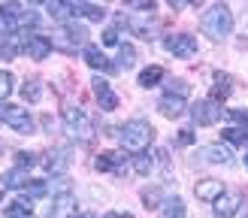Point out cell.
<instances>
[{
    "mask_svg": "<svg viewBox=\"0 0 248 218\" xmlns=\"http://www.w3.org/2000/svg\"><path fill=\"white\" fill-rule=\"evenodd\" d=\"M91 91H94V100L100 103V109H103V112H112V109H118V94L112 91V85H109L106 79L94 76V82H91Z\"/></svg>",
    "mask_w": 248,
    "mask_h": 218,
    "instance_id": "9c48e42d",
    "label": "cell"
},
{
    "mask_svg": "<svg viewBox=\"0 0 248 218\" xmlns=\"http://www.w3.org/2000/svg\"><path fill=\"white\" fill-rule=\"evenodd\" d=\"M0 121L3 125H9L16 133H33V115L28 112V109H21V106H12V103H0Z\"/></svg>",
    "mask_w": 248,
    "mask_h": 218,
    "instance_id": "5b68a950",
    "label": "cell"
},
{
    "mask_svg": "<svg viewBox=\"0 0 248 218\" xmlns=\"http://www.w3.org/2000/svg\"><path fill=\"white\" fill-rule=\"evenodd\" d=\"M6 218H33V206L31 200H12L6 209H3Z\"/></svg>",
    "mask_w": 248,
    "mask_h": 218,
    "instance_id": "44dd1931",
    "label": "cell"
},
{
    "mask_svg": "<svg viewBox=\"0 0 248 218\" xmlns=\"http://www.w3.org/2000/svg\"><path fill=\"white\" fill-rule=\"evenodd\" d=\"M103 218H133V215H127V212H106Z\"/></svg>",
    "mask_w": 248,
    "mask_h": 218,
    "instance_id": "f35d334b",
    "label": "cell"
},
{
    "mask_svg": "<svg viewBox=\"0 0 248 218\" xmlns=\"http://www.w3.org/2000/svg\"><path fill=\"white\" fill-rule=\"evenodd\" d=\"M200 28H203L206 36H212V40H224V36L233 31V12H230V6H224V3L209 6L203 12V18H200Z\"/></svg>",
    "mask_w": 248,
    "mask_h": 218,
    "instance_id": "6da1fadb",
    "label": "cell"
},
{
    "mask_svg": "<svg viewBox=\"0 0 248 218\" xmlns=\"http://www.w3.org/2000/svg\"><path fill=\"white\" fill-rule=\"evenodd\" d=\"M24 191H28V197H46L48 185L46 182H31V185H24Z\"/></svg>",
    "mask_w": 248,
    "mask_h": 218,
    "instance_id": "d6a6232c",
    "label": "cell"
},
{
    "mask_svg": "<svg viewBox=\"0 0 248 218\" xmlns=\"http://www.w3.org/2000/svg\"><path fill=\"white\" fill-rule=\"evenodd\" d=\"M160 212H164V218H185L182 197H167L164 203H160Z\"/></svg>",
    "mask_w": 248,
    "mask_h": 218,
    "instance_id": "603a6c76",
    "label": "cell"
},
{
    "mask_svg": "<svg viewBox=\"0 0 248 218\" xmlns=\"http://www.w3.org/2000/svg\"><path fill=\"white\" fill-rule=\"evenodd\" d=\"M142 203L148 206V209L160 206V203H164V197H160V188H145V191H142Z\"/></svg>",
    "mask_w": 248,
    "mask_h": 218,
    "instance_id": "4dcf8cb0",
    "label": "cell"
},
{
    "mask_svg": "<svg viewBox=\"0 0 248 218\" xmlns=\"http://www.w3.org/2000/svg\"><path fill=\"white\" fill-rule=\"evenodd\" d=\"M239 206H242V194H221V197L215 200V215L218 218H233L239 212Z\"/></svg>",
    "mask_w": 248,
    "mask_h": 218,
    "instance_id": "4fadbf2b",
    "label": "cell"
},
{
    "mask_svg": "<svg viewBox=\"0 0 248 218\" xmlns=\"http://www.w3.org/2000/svg\"><path fill=\"white\" fill-rule=\"evenodd\" d=\"M230 97V76H224V73H215V91H212V100H227Z\"/></svg>",
    "mask_w": 248,
    "mask_h": 218,
    "instance_id": "484cf974",
    "label": "cell"
},
{
    "mask_svg": "<svg viewBox=\"0 0 248 218\" xmlns=\"http://www.w3.org/2000/svg\"><path fill=\"white\" fill-rule=\"evenodd\" d=\"M200 157H203V161H209V164H230L233 161L230 149H224V145H203Z\"/></svg>",
    "mask_w": 248,
    "mask_h": 218,
    "instance_id": "ac0fdd59",
    "label": "cell"
},
{
    "mask_svg": "<svg viewBox=\"0 0 248 218\" xmlns=\"http://www.w3.org/2000/svg\"><path fill=\"white\" fill-rule=\"evenodd\" d=\"M73 215V194L70 191H61L58 197L52 200V209H48L46 218H70Z\"/></svg>",
    "mask_w": 248,
    "mask_h": 218,
    "instance_id": "9a60e30c",
    "label": "cell"
},
{
    "mask_svg": "<svg viewBox=\"0 0 248 218\" xmlns=\"http://www.w3.org/2000/svg\"><path fill=\"white\" fill-rule=\"evenodd\" d=\"M133 170H136V176H148L155 170V157L148 155V152H136L133 157Z\"/></svg>",
    "mask_w": 248,
    "mask_h": 218,
    "instance_id": "d4e9b609",
    "label": "cell"
},
{
    "mask_svg": "<svg viewBox=\"0 0 248 218\" xmlns=\"http://www.w3.org/2000/svg\"><path fill=\"white\" fill-rule=\"evenodd\" d=\"M191 118H194V125H200V127L215 125V121L221 118V103H215V100H200V103H194V106H191Z\"/></svg>",
    "mask_w": 248,
    "mask_h": 218,
    "instance_id": "ba28073f",
    "label": "cell"
},
{
    "mask_svg": "<svg viewBox=\"0 0 248 218\" xmlns=\"http://www.w3.org/2000/svg\"><path fill=\"white\" fill-rule=\"evenodd\" d=\"M33 164H36V155H31V152H18L16 155V167L24 170V167H33Z\"/></svg>",
    "mask_w": 248,
    "mask_h": 218,
    "instance_id": "e575fe53",
    "label": "cell"
},
{
    "mask_svg": "<svg viewBox=\"0 0 248 218\" xmlns=\"http://www.w3.org/2000/svg\"><path fill=\"white\" fill-rule=\"evenodd\" d=\"M118 64H121L124 70L136 64V48H133V46H127V43H121V46H118Z\"/></svg>",
    "mask_w": 248,
    "mask_h": 218,
    "instance_id": "83f0119b",
    "label": "cell"
},
{
    "mask_svg": "<svg viewBox=\"0 0 248 218\" xmlns=\"http://www.w3.org/2000/svg\"><path fill=\"white\" fill-rule=\"evenodd\" d=\"M160 79H164V70H160V67H145L140 73V85H142V88H155Z\"/></svg>",
    "mask_w": 248,
    "mask_h": 218,
    "instance_id": "4316f807",
    "label": "cell"
},
{
    "mask_svg": "<svg viewBox=\"0 0 248 218\" xmlns=\"http://www.w3.org/2000/svg\"><path fill=\"white\" fill-rule=\"evenodd\" d=\"M52 40V48H61V52H67V55H73L76 48L82 46H88V31L82 28V24H76V21H70V24H61V28L48 36Z\"/></svg>",
    "mask_w": 248,
    "mask_h": 218,
    "instance_id": "277c9868",
    "label": "cell"
},
{
    "mask_svg": "<svg viewBox=\"0 0 248 218\" xmlns=\"http://www.w3.org/2000/svg\"><path fill=\"white\" fill-rule=\"evenodd\" d=\"M194 142V133L191 130H179V145H191Z\"/></svg>",
    "mask_w": 248,
    "mask_h": 218,
    "instance_id": "74e56055",
    "label": "cell"
},
{
    "mask_svg": "<svg viewBox=\"0 0 248 218\" xmlns=\"http://www.w3.org/2000/svg\"><path fill=\"white\" fill-rule=\"evenodd\" d=\"M103 43H106V46H121V43H118V31H115V28H106V31H103Z\"/></svg>",
    "mask_w": 248,
    "mask_h": 218,
    "instance_id": "8d00e7d4",
    "label": "cell"
},
{
    "mask_svg": "<svg viewBox=\"0 0 248 218\" xmlns=\"http://www.w3.org/2000/svg\"><path fill=\"white\" fill-rule=\"evenodd\" d=\"M124 164H127V155H124V152H103L94 161V167L100 170V173H112V170H121Z\"/></svg>",
    "mask_w": 248,
    "mask_h": 218,
    "instance_id": "5bb4252c",
    "label": "cell"
},
{
    "mask_svg": "<svg viewBox=\"0 0 248 218\" xmlns=\"http://www.w3.org/2000/svg\"><path fill=\"white\" fill-rule=\"evenodd\" d=\"M21 52H28L31 61H46L52 55V40L43 33H24L21 36Z\"/></svg>",
    "mask_w": 248,
    "mask_h": 218,
    "instance_id": "8992f818",
    "label": "cell"
},
{
    "mask_svg": "<svg viewBox=\"0 0 248 218\" xmlns=\"http://www.w3.org/2000/svg\"><path fill=\"white\" fill-rule=\"evenodd\" d=\"M9 94H12V73L0 70V100H6Z\"/></svg>",
    "mask_w": 248,
    "mask_h": 218,
    "instance_id": "1f68e13d",
    "label": "cell"
},
{
    "mask_svg": "<svg viewBox=\"0 0 248 218\" xmlns=\"http://www.w3.org/2000/svg\"><path fill=\"white\" fill-rule=\"evenodd\" d=\"M157 109H160V115H167V118H179L185 112V100L182 97H172V94H164L157 100Z\"/></svg>",
    "mask_w": 248,
    "mask_h": 218,
    "instance_id": "e0dca14e",
    "label": "cell"
},
{
    "mask_svg": "<svg viewBox=\"0 0 248 218\" xmlns=\"http://www.w3.org/2000/svg\"><path fill=\"white\" fill-rule=\"evenodd\" d=\"M70 16L73 18L85 16V18H91V21H103L106 18V9L97 6V3H70Z\"/></svg>",
    "mask_w": 248,
    "mask_h": 218,
    "instance_id": "2e32d148",
    "label": "cell"
},
{
    "mask_svg": "<svg viewBox=\"0 0 248 218\" xmlns=\"http://www.w3.org/2000/svg\"><path fill=\"white\" fill-rule=\"evenodd\" d=\"M118 140H121L124 149H130V152H145V145L155 140V127L148 125L145 118H133L118 130Z\"/></svg>",
    "mask_w": 248,
    "mask_h": 218,
    "instance_id": "3957f363",
    "label": "cell"
},
{
    "mask_svg": "<svg viewBox=\"0 0 248 218\" xmlns=\"http://www.w3.org/2000/svg\"><path fill=\"white\" fill-rule=\"evenodd\" d=\"M21 97H24L28 103H40V100H43V85H40V79L24 82V85H21Z\"/></svg>",
    "mask_w": 248,
    "mask_h": 218,
    "instance_id": "cb8c5ba5",
    "label": "cell"
},
{
    "mask_svg": "<svg viewBox=\"0 0 248 218\" xmlns=\"http://www.w3.org/2000/svg\"><path fill=\"white\" fill-rule=\"evenodd\" d=\"M61 121H64V127H67V133L73 140H79V142H91L94 140V125H91V118L85 115L82 106L67 103L61 109Z\"/></svg>",
    "mask_w": 248,
    "mask_h": 218,
    "instance_id": "7a4b0ae2",
    "label": "cell"
},
{
    "mask_svg": "<svg viewBox=\"0 0 248 218\" xmlns=\"http://www.w3.org/2000/svg\"><path fill=\"white\" fill-rule=\"evenodd\" d=\"M227 115L233 121H239V125H248V109H227Z\"/></svg>",
    "mask_w": 248,
    "mask_h": 218,
    "instance_id": "d590c367",
    "label": "cell"
},
{
    "mask_svg": "<svg viewBox=\"0 0 248 218\" xmlns=\"http://www.w3.org/2000/svg\"><path fill=\"white\" fill-rule=\"evenodd\" d=\"M70 218H97L94 212H76V215H70Z\"/></svg>",
    "mask_w": 248,
    "mask_h": 218,
    "instance_id": "ab89813d",
    "label": "cell"
},
{
    "mask_svg": "<svg viewBox=\"0 0 248 218\" xmlns=\"http://www.w3.org/2000/svg\"><path fill=\"white\" fill-rule=\"evenodd\" d=\"M18 52H21V33L3 36V43H0V58H3V61H12Z\"/></svg>",
    "mask_w": 248,
    "mask_h": 218,
    "instance_id": "7402d4cb",
    "label": "cell"
},
{
    "mask_svg": "<svg viewBox=\"0 0 248 218\" xmlns=\"http://www.w3.org/2000/svg\"><path fill=\"white\" fill-rule=\"evenodd\" d=\"M188 85H185L182 79H176V82H170V88H167V94H172V97H182V100H185V97H188Z\"/></svg>",
    "mask_w": 248,
    "mask_h": 218,
    "instance_id": "836d02e7",
    "label": "cell"
},
{
    "mask_svg": "<svg viewBox=\"0 0 248 218\" xmlns=\"http://www.w3.org/2000/svg\"><path fill=\"white\" fill-rule=\"evenodd\" d=\"M127 28H130L136 36H142V40H155V36H157V21L152 18V12L130 16V18H127Z\"/></svg>",
    "mask_w": 248,
    "mask_h": 218,
    "instance_id": "30bf717a",
    "label": "cell"
},
{
    "mask_svg": "<svg viewBox=\"0 0 248 218\" xmlns=\"http://www.w3.org/2000/svg\"><path fill=\"white\" fill-rule=\"evenodd\" d=\"M43 167H46L52 176H61V173H64V170L70 167V161H67V155H64V152H52V155H46Z\"/></svg>",
    "mask_w": 248,
    "mask_h": 218,
    "instance_id": "ffe728a7",
    "label": "cell"
},
{
    "mask_svg": "<svg viewBox=\"0 0 248 218\" xmlns=\"http://www.w3.org/2000/svg\"><path fill=\"white\" fill-rule=\"evenodd\" d=\"M0 200H3V191H0Z\"/></svg>",
    "mask_w": 248,
    "mask_h": 218,
    "instance_id": "b9f144b4",
    "label": "cell"
},
{
    "mask_svg": "<svg viewBox=\"0 0 248 218\" xmlns=\"http://www.w3.org/2000/svg\"><path fill=\"white\" fill-rule=\"evenodd\" d=\"M221 137H224L227 142H233V145H242V142H248V130H242V127H224V130H221Z\"/></svg>",
    "mask_w": 248,
    "mask_h": 218,
    "instance_id": "f1b7e54d",
    "label": "cell"
},
{
    "mask_svg": "<svg viewBox=\"0 0 248 218\" xmlns=\"http://www.w3.org/2000/svg\"><path fill=\"white\" fill-rule=\"evenodd\" d=\"M82 58H85V64H88L91 70H103V73H115V64H109V58L100 52L97 46H85L82 48Z\"/></svg>",
    "mask_w": 248,
    "mask_h": 218,
    "instance_id": "7c38bea8",
    "label": "cell"
},
{
    "mask_svg": "<svg viewBox=\"0 0 248 218\" xmlns=\"http://www.w3.org/2000/svg\"><path fill=\"white\" fill-rule=\"evenodd\" d=\"M164 48L176 58H194L197 55V40L191 33H176V36H167L164 40Z\"/></svg>",
    "mask_w": 248,
    "mask_h": 218,
    "instance_id": "52a82bcc",
    "label": "cell"
},
{
    "mask_svg": "<svg viewBox=\"0 0 248 218\" xmlns=\"http://www.w3.org/2000/svg\"><path fill=\"white\" fill-rule=\"evenodd\" d=\"M194 194H197V200H203V203H215L221 194H224V182H218V179H200L194 185Z\"/></svg>",
    "mask_w": 248,
    "mask_h": 218,
    "instance_id": "8fae6325",
    "label": "cell"
},
{
    "mask_svg": "<svg viewBox=\"0 0 248 218\" xmlns=\"http://www.w3.org/2000/svg\"><path fill=\"white\" fill-rule=\"evenodd\" d=\"M242 161H245V167H248V155H245V157H242Z\"/></svg>",
    "mask_w": 248,
    "mask_h": 218,
    "instance_id": "60d3db41",
    "label": "cell"
},
{
    "mask_svg": "<svg viewBox=\"0 0 248 218\" xmlns=\"http://www.w3.org/2000/svg\"><path fill=\"white\" fill-rule=\"evenodd\" d=\"M46 9H48V16L58 18V21L73 18V16H70V3H46Z\"/></svg>",
    "mask_w": 248,
    "mask_h": 218,
    "instance_id": "f546056e",
    "label": "cell"
},
{
    "mask_svg": "<svg viewBox=\"0 0 248 218\" xmlns=\"http://www.w3.org/2000/svg\"><path fill=\"white\" fill-rule=\"evenodd\" d=\"M24 182H28V170L12 167L0 176V188H24Z\"/></svg>",
    "mask_w": 248,
    "mask_h": 218,
    "instance_id": "d6986e66",
    "label": "cell"
}]
</instances>
